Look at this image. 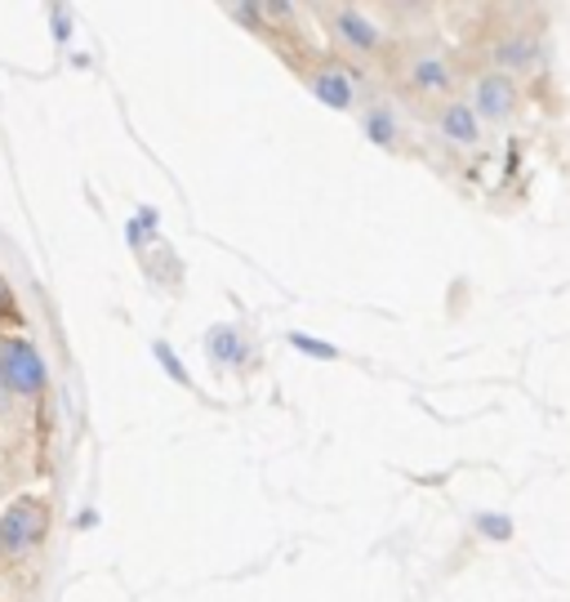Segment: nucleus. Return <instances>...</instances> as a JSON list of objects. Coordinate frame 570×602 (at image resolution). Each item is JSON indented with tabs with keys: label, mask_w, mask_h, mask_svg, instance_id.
<instances>
[{
	"label": "nucleus",
	"mask_w": 570,
	"mask_h": 602,
	"mask_svg": "<svg viewBox=\"0 0 570 602\" xmlns=\"http://www.w3.org/2000/svg\"><path fill=\"white\" fill-rule=\"evenodd\" d=\"M0 380L14 393H40L45 389V361L23 340H0Z\"/></svg>",
	"instance_id": "1"
},
{
	"label": "nucleus",
	"mask_w": 570,
	"mask_h": 602,
	"mask_svg": "<svg viewBox=\"0 0 570 602\" xmlns=\"http://www.w3.org/2000/svg\"><path fill=\"white\" fill-rule=\"evenodd\" d=\"M45 531V504L40 500H18L5 508L0 518V549L5 553H23L27 544H36Z\"/></svg>",
	"instance_id": "2"
},
{
	"label": "nucleus",
	"mask_w": 570,
	"mask_h": 602,
	"mask_svg": "<svg viewBox=\"0 0 570 602\" xmlns=\"http://www.w3.org/2000/svg\"><path fill=\"white\" fill-rule=\"evenodd\" d=\"M478 112L482 116H495V121L512 112V81L508 76L491 72V76L478 81Z\"/></svg>",
	"instance_id": "3"
},
{
	"label": "nucleus",
	"mask_w": 570,
	"mask_h": 602,
	"mask_svg": "<svg viewBox=\"0 0 570 602\" xmlns=\"http://www.w3.org/2000/svg\"><path fill=\"white\" fill-rule=\"evenodd\" d=\"M442 134L450 144H478V116H472L463 103H450L442 112Z\"/></svg>",
	"instance_id": "4"
},
{
	"label": "nucleus",
	"mask_w": 570,
	"mask_h": 602,
	"mask_svg": "<svg viewBox=\"0 0 570 602\" xmlns=\"http://www.w3.org/2000/svg\"><path fill=\"white\" fill-rule=\"evenodd\" d=\"M535 40L531 36H512V40H504L499 45V63H508V67H526V63H535Z\"/></svg>",
	"instance_id": "5"
},
{
	"label": "nucleus",
	"mask_w": 570,
	"mask_h": 602,
	"mask_svg": "<svg viewBox=\"0 0 570 602\" xmlns=\"http://www.w3.org/2000/svg\"><path fill=\"white\" fill-rule=\"evenodd\" d=\"M210 357H219V361H241V335H236L232 327H214L210 331Z\"/></svg>",
	"instance_id": "6"
},
{
	"label": "nucleus",
	"mask_w": 570,
	"mask_h": 602,
	"mask_svg": "<svg viewBox=\"0 0 570 602\" xmlns=\"http://www.w3.org/2000/svg\"><path fill=\"white\" fill-rule=\"evenodd\" d=\"M414 85H423V89H446V85H450L446 63H442V59H419V63H414Z\"/></svg>",
	"instance_id": "7"
},
{
	"label": "nucleus",
	"mask_w": 570,
	"mask_h": 602,
	"mask_svg": "<svg viewBox=\"0 0 570 602\" xmlns=\"http://www.w3.org/2000/svg\"><path fill=\"white\" fill-rule=\"evenodd\" d=\"M339 32H344V40L361 45V50H370V45H379V32H374L365 19H357V14H339Z\"/></svg>",
	"instance_id": "8"
},
{
	"label": "nucleus",
	"mask_w": 570,
	"mask_h": 602,
	"mask_svg": "<svg viewBox=\"0 0 570 602\" xmlns=\"http://www.w3.org/2000/svg\"><path fill=\"white\" fill-rule=\"evenodd\" d=\"M317 95H321L325 103L344 108V103L352 99V89H348V81H344V76H330V72H325V76H317Z\"/></svg>",
	"instance_id": "9"
},
{
	"label": "nucleus",
	"mask_w": 570,
	"mask_h": 602,
	"mask_svg": "<svg viewBox=\"0 0 570 602\" xmlns=\"http://www.w3.org/2000/svg\"><path fill=\"white\" fill-rule=\"evenodd\" d=\"M157 357H161V361H165V370H170V376H174V380H178V384H187V370H183V366H178V361H174V357H170V348H165V344H157Z\"/></svg>",
	"instance_id": "10"
},
{
	"label": "nucleus",
	"mask_w": 570,
	"mask_h": 602,
	"mask_svg": "<svg viewBox=\"0 0 570 602\" xmlns=\"http://www.w3.org/2000/svg\"><path fill=\"white\" fill-rule=\"evenodd\" d=\"M295 344H299L303 353H312V357H335V348H330V344H317V340H308V335H295Z\"/></svg>",
	"instance_id": "11"
},
{
	"label": "nucleus",
	"mask_w": 570,
	"mask_h": 602,
	"mask_svg": "<svg viewBox=\"0 0 570 602\" xmlns=\"http://www.w3.org/2000/svg\"><path fill=\"white\" fill-rule=\"evenodd\" d=\"M0 317H18V304H14L10 286H5V277H0Z\"/></svg>",
	"instance_id": "12"
},
{
	"label": "nucleus",
	"mask_w": 570,
	"mask_h": 602,
	"mask_svg": "<svg viewBox=\"0 0 570 602\" xmlns=\"http://www.w3.org/2000/svg\"><path fill=\"white\" fill-rule=\"evenodd\" d=\"M482 531H486V536H508V518H491V514H486V518H482Z\"/></svg>",
	"instance_id": "13"
},
{
	"label": "nucleus",
	"mask_w": 570,
	"mask_h": 602,
	"mask_svg": "<svg viewBox=\"0 0 570 602\" xmlns=\"http://www.w3.org/2000/svg\"><path fill=\"white\" fill-rule=\"evenodd\" d=\"M370 130H374L379 144H388V138H393V130H388V121H384V116H370Z\"/></svg>",
	"instance_id": "14"
}]
</instances>
